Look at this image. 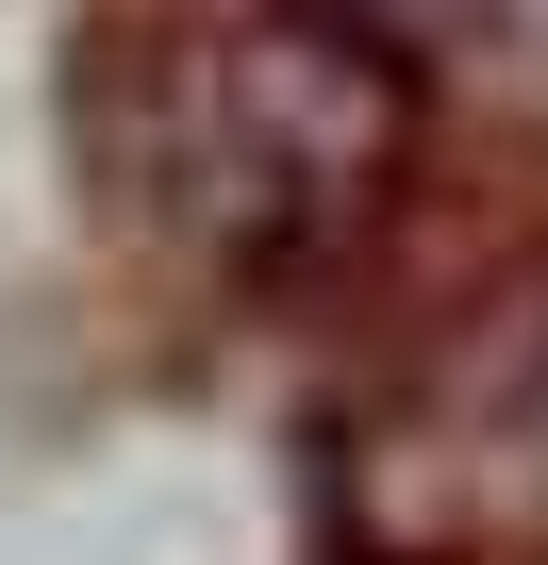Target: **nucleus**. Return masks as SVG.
Listing matches in <instances>:
<instances>
[{"mask_svg": "<svg viewBox=\"0 0 548 565\" xmlns=\"http://www.w3.org/2000/svg\"><path fill=\"white\" fill-rule=\"evenodd\" d=\"M333 515L383 565H548V300L416 350L333 433Z\"/></svg>", "mask_w": 548, "mask_h": 565, "instance_id": "nucleus-1", "label": "nucleus"}, {"mask_svg": "<svg viewBox=\"0 0 548 565\" xmlns=\"http://www.w3.org/2000/svg\"><path fill=\"white\" fill-rule=\"evenodd\" d=\"M200 117H216V233H249V249L333 233L366 200V167L399 150V84L333 18H249V34H216Z\"/></svg>", "mask_w": 548, "mask_h": 565, "instance_id": "nucleus-2", "label": "nucleus"}]
</instances>
